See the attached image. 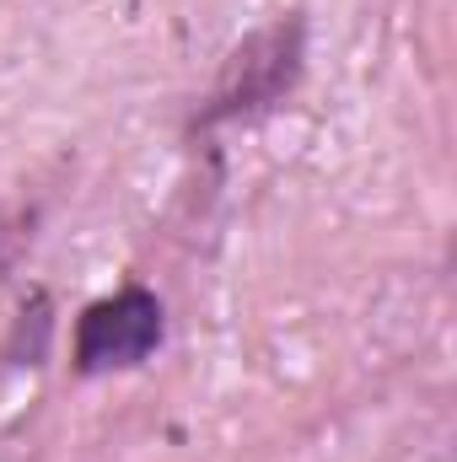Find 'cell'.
Returning <instances> with one entry per match:
<instances>
[{
    "instance_id": "obj_1",
    "label": "cell",
    "mask_w": 457,
    "mask_h": 462,
    "mask_svg": "<svg viewBox=\"0 0 457 462\" xmlns=\"http://www.w3.org/2000/svg\"><path fill=\"white\" fill-rule=\"evenodd\" d=\"M302 76H307V16L285 11L227 49L210 92L189 118V134H216L227 124H253L275 114L285 97H296Z\"/></svg>"
},
{
    "instance_id": "obj_2",
    "label": "cell",
    "mask_w": 457,
    "mask_h": 462,
    "mask_svg": "<svg viewBox=\"0 0 457 462\" xmlns=\"http://www.w3.org/2000/svg\"><path fill=\"white\" fill-rule=\"evenodd\" d=\"M167 339V307L151 285H118L108 296L87 301L70 334V371L76 376H114L145 365Z\"/></svg>"
}]
</instances>
